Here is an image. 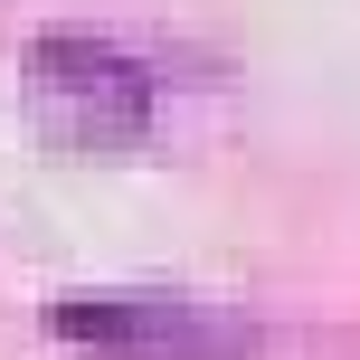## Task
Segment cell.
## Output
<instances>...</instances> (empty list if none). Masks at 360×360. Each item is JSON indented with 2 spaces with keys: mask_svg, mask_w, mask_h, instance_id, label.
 <instances>
[{
  "mask_svg": "<svg viewBox=\"0 0 360 360\" xmlns=\"http://www.w3.org/2000/svg\"><path fill=\"white\" fill-rule=\"evenodd\" d=\"M19 114L48 133L57 152H124L152 133V76L133 48L86 29H48L19 57Z\"/></svg>",
  "mask_w": 360,
  "mask_h": 360,
  "instance_id": "6da1fadb",
  "label": "cell"
},
{
  "mask_svg": "<svg viewBox=\"0 0 360 360\" xmlns=\"http://www.w3.org/2000/svg\"><path fill=\"white\" fill-rule=\"evenodd\" d=\"M38 323L57 342H86L105 360H247L256 351V323L247 313H209V304H48Z\"/></svg>",
  "mask_w": 360,
  "mask_h": 360,
  "instance_id": "7a4b0ae2",
  "label": "cell"
}]
</instances>
